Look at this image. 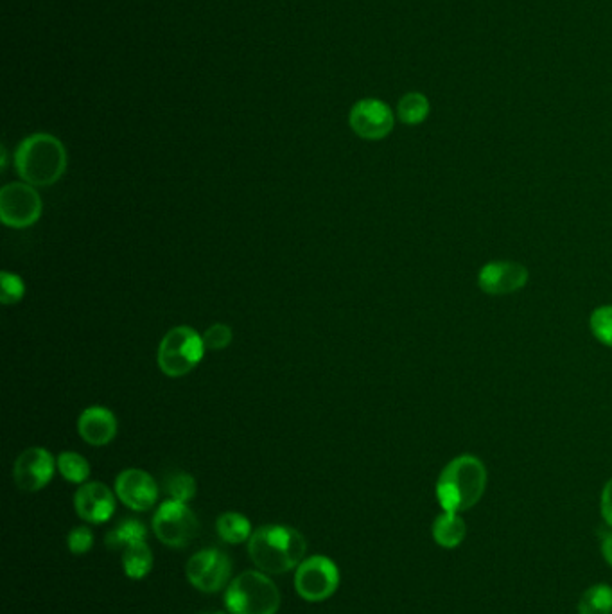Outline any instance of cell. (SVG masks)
Returning <instances> with one entry per match:
<instances>
[{
	"instance_id": "obj_1",
	"label": "cell",
	"mask_w": 612,
	"mask_h": 614,
	"mask_svg": "<svg viewBox=\"0 0 612 614\" xmlns=\"http://www.w3.org/2000/svg\"><path fill=\"white\" fill-rule=\"evenodd\" d=\"M304 536L295 528L284 525H264L257 528L250 541L248 553L257 570L270 575H282L297 570L306 557Z\"/></svg>"
},
{
	"instance_id": "obj_2",
	"label": "cell",
	"mask_w": 612,
	"mask_h": 614,
	"mask_svg": "<svg viewBox=\"0 0 612 614\" xmlns=\"http://www.w3.org/2000/svg\"><path fill=\"white\" fill-rule=\"evenodd\" d=\"M487 489V469L480 458L460 455L442 469L437 480V500L442 510L458 512L473 509Z\"/></svg>"
},
{
	"instance_id": "obj_3",
	"label": "cell",
	"mask_w": 612,
	"mask_h": 614,
	"mask_svg": "<svg viewBox=\"0 0 612 614\" xmlns=\"http://www.w3.org/2000/svg\"><path fill=\"white\" fill-rule=\"evenodd\" d=\"M15 169L33 187L54 185L67 171V150L51 133H33L18 144Z\"/></svg>"
},
{
	"instance_id": "obj_4",
	"label": "cell",
	"mask_w": 612,
	"mask_h": 614,
	"mask_svg": "<svg viewBox=\"0 0 612 614\" xmlns=\"http://www.w3.org/2000/svg\"><path fill=\"white\" fill-rule=\"evenodd\" d=\"M225 606L230 614H277L279 588L263 571H245L230 580L225 591Z\"/></svg>"
},
{
	"instance_id": "obj_5",
	"label": "cell",
	"mask_w": 612,
	"mask_h": 614,
	"mask_svg": "<svg viewBox=\"0 0 612 614\" xmlns=\"http://www.w3.org/2000/svg\"><path fill=\"white\" fill-rule=\"evenodd\" d=\"M205 351L202 334L189 325H178L167 331L158 345V369L167 378H184L202 363Z\"/></svg>"
},
{
	"instance_id": "obj_6",
	"label": "cell",
	"mask_w": 612,
	"mask_h": 614,
	"mask_svg": "<svg viewBox=\"0 0 612 614\" xmlns=\"http://www.w3.org/2000/svg\"><path fill=\"white\" fill-rule=\"evenodd\" d=\"M44 202L36 187L26 182H11L0 189V220L9 229L33 227L42 218Z\"/></svg>"
},
{
	"instance_id": "obj_7",
	"label": "cell",
	"mask_w": 612,
	"mask_h": 614,
	"mask_svg": "<svg viewBox=\"0 0 612 614\" xmlns=\"http://www.w3.org/2000/svg\"><path fill=\"white\" fill-rule=\"evenodd\" d=\"M340 586V571L329 557L313 555L298 564L295 589L306 602H324Z\"/></svg>"
},
{
	"instance_id": "obj_8",
	"label": "cell",
	"mask_w": 612,
	"mask_h": 614,
	"mask_svg": "<svg viewBox=\"0 0 612 614\" xmlns=\"http://www.w3.org/2000/svg\"><path fill=\"white\" fill-rule=\"evenodd\" d=\"M200 523L193 510L182 501L167 500L153 516V530L162 544L169 548H184L198 534Z\"/></svg>"
},
{
	"instance_id": "obj_9",
	"label": "cell",
	"mask_w": 612,
	"mask_h": 614,
	"mask_svg": "<svg viewBox=\"0 0 612 614\" xmlns=\"http://www.w3.org/2000/svg\"><path fill=\"white\" fill-rule=\"evenodd\" d=\"M187 579L194 588L202 593H216L219 589L227 588L232 575V562L228 555L216 548L202 550L194 553L187 562Z\"/></svg>"
},
{
	"instance_id": "obj_10",
	"label": "cell",
	"mask_w": 612,
	"mask_h": 614,
	"mask_svg": "<svg viewBox=\"0 0 612 614\" xmlns=\"http://www.w3.org/2000/svg\"><path fill=\"white\" fill-rule=\"evenodd\" d=\"M58 462L45 448L22 451L13 465V480L24 492H38L53 480Z\"/></svg>"
},
{
	"instance_id": "obj_11",
	"label": "cell",
	"mask_w": 612,
	"mask_h": 614,
	"mask_svg": "<svg viewBox=\"0 0 612 614\" xmlns=\"http://www.w3.org/2000/svg\"><path fill=\"white\" fill-rule=\"evenodd\" d=\"M352 132L365 141H381L394 130V112L379 99H361L349 115Z\"/></svg>"
},
{
	"instance_id": "obj_12",
	"label": "cell",
	"mask_w": 612,
	"mask_h": 614,
	"mask_svg": "<svg viewBox=\"0 0 612 614\" xmlns=\"http://www.w3.org/2000/svg\"><path fill=\"white\" fill-rule=\"evenodd\" d=\"M528 268L516 261H490L478 273V286L490 297H505L523 290L528 282Z\"/></svg>"
},
{
	"instance_id": "obj_13",
	"label": "cell",
	"mask_w": 612,
	"mask_h": 614,
	"mask_svg": "<svg viewBox=\"0 0 612 614\" xmlns=\"http://www.w3.org/2000/svg\"><path fill=\"white\" fill-rule=\"evenodd\" d=\"M115 494L128 509L146 512L158 500V485L151 474L142 469H124L115 480Z\"/></svg>"
},
{
	"instance_id": "obj_14",
	"label": "cell",
	"mask_w": 612,
	"mask_h": 614,
	"mask_svg": "<svg viewBox=\"0 0 612 614\" xmlns=\"http://www.w3.org/2000/svg\"><path fill=\"white\" fill-rule=\"evenodd\" d=\"M115 496L105 483H83L74 496V509L79 518L92 525H101L112 519L115 512Z\"/></svg>"
},
{
	"instance_id": "obj_15",
	"label": "cell",
	"mask_w": 612,
	"mask_h": 614,
	"mask_svg": "<svg viewBox=\"0 0 612 614\" xmlns=\"http://www.w3.org/2000/svg\"><path fill=\"white\" fill-rule=\"evenodd\" d=\"M119 422L115 413L106 406H88L78 419V433L90 446H108L117 437Z\"/></svg>"
},
{
	"instance_id": "obj_16",
	"label": "cell",
	"mask_w": 612,
	"mask_h": 614,
	"mask_svg": "<svg viewBox=\"0 0 612 614\" xmlns=\"http://www.w3.org/2000/svg\"><path fill=\"white\" fill-rule=\"evenodd\" d=\"M431 536L435 543L444 550H455L460 544L464 543L467 537V523L458 512H442L433 521Z\"/></svg>"
},
{
	"instance_id": "obj_17",
	"label": "cell",
	"mask_w": 612,
	"mask_h": 614,
	"mask_svg": "<svg viewBox=\"0 0 612 614\" xmlns=\"http://www.w3.org/2000/svg\"><path fill=\"white\" fill-rule=\"evenodd\" d=\"M148 536V530L146 527L137 521V519H123L117 527L112 528L108 534H106V546L108 550H126L133 544L142 543L146 541Z\"/></svg>"
},
{
	"instance_id": "obj_18",
	"label": "cell",
	"mask_w": 612,
	"mask_h": 614,
	"mask_svg": "<svg viewBox=\"0 0 612 614\" xmlns=\"http://www.w3.org/2000/svg\"><path fill=\"white\" fill-rule=\"evenodd\" d=\"M216 530L219 537L228 544H241L250 541L252 537V523L250 519L239 512H225L216 521Z\"/></svg>"
},
{
	"instance_id": "obj_19",
	"label": "cell",
	"mask_w": 612,
	"mask_h": 614,
	"mask_svg": "<svg viewBox=\"0 0 612 614\" xmlns=\"http://www.w3.org/2000/svg\"><path fill=\"white\" fill-rule=\"evenodd\" d=\"M123 568L128 579L140 580L153 570V552L146 541L133 544L123 552Z\"/></svg>"
},
{
	"instance_id": "obj_20",
	"label": "cell",
	"mask_w": 612,
	"mask_h": 614,
	"mask_svg": "<svg viewBox=\"0 0 612 614\" xmlns=\"http://www.w3.org/2000/svg\"><path fill=\"white\" fill-rule=\"evenodd\" d=\"M578 614H612V588L595 584L584 591L578 602Z\"/></svg>"
},
{
	"instance_id": "obj_21",
	"label": "cell",
	"mask_w": 612,
	"mask_h": 614,
	"mask_svg": "<svg viewBox=\"0 0 612 614\" xmlns=\"http://www.w3.org/2000/svg\"><path fill=\"white\" fill-rule=\"evenodd\" d=\"M397 115L408 126H417V124L424 123L429 115L428 97L420 94V92L406 94V96L401 97V101L397 105Z\"/></svg>"
},
{
	"instance_id": "obj_22",
	"label": "cell",
	"mask_w": 612,
	"mask_h": 614,
	"mask_svg": "<svg viewBox=\"0 0 612 614\" xmlns=\"http://www.w3.org/2000/svg\"><path fill=\"white\" fill-rule=\"evenodd\" d=\"M56 462H58V471L67 482L78 483V485L87 483L88 476H90V464L83 455L74 453V451H63Z\"/></svg>"
},
{
	"instance_id": "obj_23",
	"label": "cell",
	"mask_w": 612,
	"mask_h": 614,
	"mask_svg": "<svg viewBox=\"0 0 612 614\" xmlns=\"http://www.w3.org/2000/svg\"><path fill=\"white\" fill-rule=\"evenodd\" d=\"M164 487H166L169 500L182 501V503L193 500L198 491V483L194 480L193 474L184 473V471L169 474Z\"/></svg>"
},
{
	"instance_id": "obj_24",
	"label": "cell",
	"mask_w": 612,
	"mask_h": 614,
	"mask_svg": "<svg viewBox=\"0 0 612 614\" xmlns=\"http://www.w3.org/2000/svg\"><path fill=\"white\" fill-rule=\"evenodd\" d=\"M26 295V284L22 277L13 272L0 273V302L4 306H15Z\"/></svg>"
},
{
	"instance_id": "obj_25",
	"label": "cell",
	"mask_w": 612,
	"mask_h": 614,
	"mask_svg": "<svg viewBox=\"0 0 612 614\" xmlns=\"http://www.w3.org/2000/svg\"><path fill=\"white\" fill-rule=\"evenodd\" d=\"M591 333L605 347H612V306L596 307L589 318Z\"/></svg>"
},
{
	"instance_id": "obj_26",
	"label": "cell",
	"mask_w": 612,
	"mask_h": 614,
	"mask_svg": "<svg viewBox=\"0 0 612 614\" xmlns=\"http://www.w3.org/2000/svg\"><path fill=\"white\" fill-rule=\"evenodd\" d=\"M234 333L227 324L210 325L209 329L203 333V343L207 351H225L232 343Z\"/></svg>"
},
{
	"instance_id": "obj_27",
	"label": "cell",
	"mask_w": 612,
	"mask_h": 614,
	"mask_svg": "<svg viewBox=\"0 0 612 614\" xmlns=\"http://www.w3.org/2000/svg\"><path fill=\"white\" fill-rule=\"evenodd\" d=\"M67 546H69L70 552L76 553V555L90 552L92 546H94L92 530L87 527H78L70 530L69 536H67Z\"/></svg>"
},
{
	"instance_id": "obj_28",
	"label": "cell",
	"mask_w": 612,
	"mask_h": 614,
	"mask_svg": "<svg viewBox=\"0 0 612 614\" xmlns=\"http://www.w3.org/2000/svg\"><path fill=\"white\" fill-rule=\"evenodd\" d=\"M600 510H602V518L605 519V523L612 527V478L605 483L602 500H600Z\"/></svg>"
},
{
	"instance_id": "obj_29",
	"label": "cell",
	"mask_w": 612,
	"mask_h": 614,
	"mask_svg": "<svg viewBox=\"0 0 612 614\" xmlns=\"http://www.w3.org/2000/svg\"><path fill=\"white\" fill-rule=\"evenodd\" d=\"M602 555H604L605 562L612 568V532L607 534L602 541Z\"/></svg>"
},
{
	"instance_id": "obj_30",
	"label": "cell",
	"mask_w": 612,
	"mask_h": 614,
	"mask_svg": "<svg viewBox=\"0 0 612 614\" xmlns=\"http://www.w3.org/2000/svg\"><path fill=\"white\" fill-rule=\"evenodd\" d=\"M205 614H230V613H205Z\"/></svg>"
}]
</instances>
